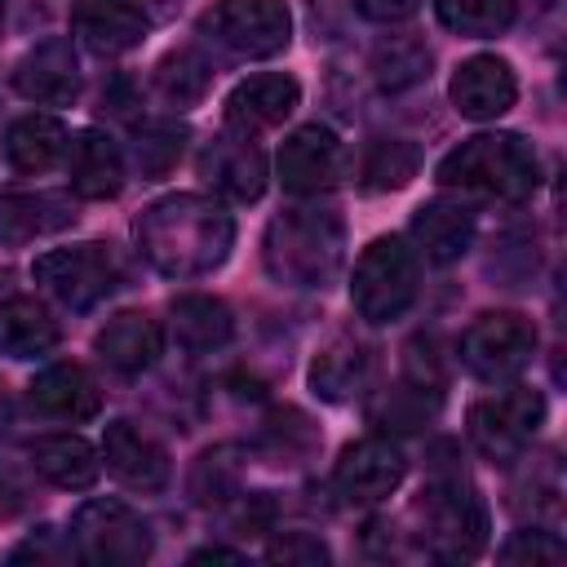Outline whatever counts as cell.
Listing matches in <instances>:
<instances>
[{
	"label": "cell",
	"instance_id": "cell-13",
	"mask_svg": "<svg viewBox=\"0 0 567 567\" xmlns=\"http://www.w3.org/2000/svg\"><path fill=\"white\" fill-rule=\"evenodd\" d=\"M301 102V84L284 71H261L239 80L226 93V128L235 133H261V128H279Z\"/></svg>",
	"mask_w": 567,
	"mask_h": 567
},
{
	"label": "cell",
	"instance_id": "cell-31",
	"mask_svg": "<svg viewBox=\"0 0 567 567\" xmlns=\"http://www.w3.org/2000/svg\"><path fill=\"white\" fill-rule=\"evenodd\" d=\"M434 412H439V390L416 385V381H403V385L385 390V394L372 403V421H377L381 430H421Z\"/></svg>",
	"mask_w": 567,
	"mask_h": 567
},
{
	"label": "cell",
	"instance_id": "cell-30",
	"mask_svg": "<svg viewBox=\"0 0 567 567\" xmlns=\"http://www.w3.org/2000/svg\"><path fill=\"white\" fill-rule=\"evenodd\" d=\"M439 9V22L456 35H501L514 13H518V0H434Z\"/></svg>",
	"mask_w": 567,
	"mask_h": 567
},
{
	"label": "cell",
	"instance_id": "cell-28",
	"mask_svg": "<svg viewBox=\"0 0 567 567\" xmlns=\"http://www.w3.org/2000/svg\"><path fill=\"white\" fill-rule=\"evenodd\" d=\"M230 332H235V319H230L226 301H217L208 292H186L173 301V337L182 350H190V354L217 350L230 341Z\"/></svg>",
	"mask_w": 567,
	"mask_h": 567
},
{
	"label": "cell",
	"instance_id": "cell-14",
	"mask_svg": "<svg viewBox=\"0 0 567 567\" xmlns=\"http://www.w3.org/2000/svg\"><path fill=\"white\" fill-rule=\"evenodd\" d=\"M13 89L35 106H66L80 93V62L71 40L53 35L27 49L22 62L13 66Z\"/></svg>",
	"mask_w": 567,
	"mask_h": 567
},
{
	"label": "cell",
	"instance_id": "cell-36",
	"mask_svg": "<svg viewBox=\"0 0 567 567\" xmlns=\"http://www.w3.org/2000/svg\"><path fill=\"white\" fill-rule=\"evenodd\" d=\"M567 558V545L554 536V532H514L505 545H501V563H563Z\"/></svg>",
	"mask_w": 567,
	"mask_h": 567
},
{
	"label": "cell",
	"instance_id": "cell-27",
	"mask_svg": "<svg viewBox=\"0 0 567 567\" xmlns=\"http://www.w3.org/2000/svg\"><path fill=\"white\" fill-rule=\"evenodd\" d=\"M58 346V323L53 315L31 301V297H9L0 301V354L9 359H40Z\"/></svg>",
	"mask_w": 567,
	"mask_h": 567
},
{
	"label": "cell",
	"instance_id": "cell-24",
	"mask_svg": "<svg viewBox=\"0 0 567 567\" xmlns=\"http://www.w3.org/2000/svg\"><path fill=\"white\" fill-rule=\"evenodd\" d=\"M368 377H372V354H368V346L354 341V337H332V341L315 354V363H310V385H315V394L328 399V403L354 399V394L368 385Z\"/></svg>",
	"mask_w": 567,
	"mask_h": 567
},
{
	"label": "cell",
	"instance_id": "cell-40",
	"mask_svg": "<svg viewBox=\"0 0 567 567\" xmlns=\"http://www.w3.org/2000/svg\"><path fill=\"white\" fill-rule=\"evenodd\" d=\"M190 563H239V554L235 549H199V554H190Z\"/></svg>",
	"mask_w": 567,
	"mask_h": 567
},
{
	"label": "cell",
	"instance_id": "cell-25",
	"mask_svg": "<svg viewBox=\"0 0 567 567\" xmlns=\"http://www.w3.org/2000/svg\"><path fill=\"white\" fill-rule=\"evenodd\" d=\"M31 465L62 492H84L97 483L102 461L97 452L80 439V434H49L40 443H31Z\"/></svg>",
	"mask_w": 567,
	"mask_h": 567
},
{
	"label": "cell",
	"instance_id": "cell-12",
	"mask_svg": "<svg viewBox=\"0 0 567 567\" xmlns=\"http://www.w3.org/2000/svg\"><path fill=\"white\" fill-rule=\"evenodd\" d=\"M199 177L226 195V199H239V204H252L261 199L266 190V155L257 151V142L248 133H221L213 137L204 151H199Z\"/></svg>",
	"mask_w": 567,
	"mask_h": 567
},
{
	"label": "cell",
	"instance_id": "cell-1",
	"mask_svg": "<svg viewBox=\"0 0 567 567\" xmlns=\"http://www.w3.org/2000/svg\"><path fill=\"white\" fill-rule=\"evenodd\" d=\"M137 248L142 257L168 275V279H199L217 270L230 257L235 244V221L217 199L204 195H164L155 199L137 226Z\"/></svg>",
	"mask_w": 567,
	"mask_h": 567
},
{
	"label": "cell",
	"instance_id": "cell-7",
	"mask_svg": "<svg viewBox=\"0 0 567 567\" xmlns=\"http://www.w3.org/2000/svg\"><path fill=\"white\" fill-rule=\"evenodd\" d=\"M31 275L49 297H58L71 310H93L120 284L115 252L106 244H97V239L93 244H75V248H53V252L35 257Z\"/></svg>",
	"mask_w": 567,
	"mask_h": 567
},
{
	"label": "cell",
	"instance_id": "cell-16",
	"mask_svg": "<svg viewBox=\"0 0 567 567\" xmlns=\"http://www.w3.org/2000/svg\"><path fill=\"white\" fill-rule=\"evenodd\" d=\"M71 27L80 44L93 49L97 58H120L142 44V35L151 31V18L137 0H80L71 13Z\"/></svg>",
	"mask_w": 567,
	"mask_h": 567
},
{
	"label": "cell",
	"instance_id": "cell-11",
	"mask_svg": "<svg viewBox=\"0 0 567 567\" xmlns=\"http://www.w3.org/2000/svg\"><path fill=\"white\" fill-rule=\"evenodd\" d=\"M346 146L328 124H301L279 146V182L292 195H319L341 182Z\"/></svg>",
	"mask_w": 567,
	"mask_h": 567
},
{
	"label": "cell",
	"instance_id": "cell-35",
	"mask_svg": "<svg viewBox=\"0 0 567 567\" xmlns=\"http://www.w3.org/2000/svg\"><path fill=\"white\" fill-rule=\"evenodd\" d=\"M239 478V465L230 461V447H217V452H204L199 465H195V478H190V492L195 501H221Z\"/></svg>",
	"mask_w": 567,
	"mask_h": 567
},
{
	"label": "cell",
	"instance_id": "cell-5",
	"mask_svg": "<svg viewBox=\"0 0 567 567\" xmlns=\"http://www.w3.org/2000/svg\"><path fill=\"white\" fill-rule=\"evenodd\" d=\"M350 297H354V310L368 323L403 319L408 306L416 301V252L394 235L372 239L354 261Z\"/></svg>",
	"mask_w": 567,
	"mask_h": 567
},
{
	"label": "cell",
	"instance_id": "cell-10",
	"mask_svg": "<svg viewBox=\"0 0 567 567\" xmlns=\"http://www.w3.org/2000/svg\"><path fill=\"white\" fill-rule=\"evenodd\" d=\"M461 363L478 381H509L532 363L536 350V328L527 315L514 310H487L461 332Z\"/></svg>",
	"mask_w": 567,
	"mask_h": 567
},
{
	"label": "cell",
	"instance_id": "cell-15",
	"mask_svg": "<svg viewBox=\"0 0 567 567\" xmlns=\"http://www.w3.org/2000/svg\"><path fill=\"white\" fill-rule=\"evenodd\" d=\"M452 106L465 115V120H496L514 106L518 97V80H514V66L496 53H474L456 66L452 84Z\"/></svg>",
	"mask_w": 567,
	"mask_h": 567
},
{
	"label": "cell",
	"instance_id": "cell-33",
	"mask_svg": "<svg viewBox=\"0 0 567 567\" xmlns=\"http://www.w3.org/2000/svg\"><path fill=\"white\" fill-rule=\"evenodd\" d=\"M155 89H159L164 102L190 106V102H199L204 89H208V62H204L195 49H177V53L159 58V66H155Z\"/></svg>",
	"mask_w": 567,
	"mask_h": 567
},
{
	"label": "cell",
	"instance_id": "cell-32",
	"mask_svg": "<svg viewBox=\"0 0 567 567\" xmlns=\"http://www.w3.org/2000/svg\"><path fill=\"white\" fill-rule=\"evenodd\" d=\"M372 71L381 80V89H408V84H421L430 75V49L421 40H408V35H390L377 44L372 53Z\"/></svg>",
	"mask_w": 567,
	"mask_h": 567
},
{
	"label": "cell",
	"instance_id": "cell-29",
	"mask_svg": "<svg viewBox=\"0 0 567 567\" xmlns=\"http://www.w3.org/2000/svg\"><path fill=\"white\" fill-rule=\"evenodd\" d=\"M416 146L412 142H399V137H381L363 151L359 159V182L363 190H403L412 177H416Z\"/></svg>",
	"mask_w": 567,
	"mask_h": 567
},
{
	"label": "cell",
	"instance_id": "cell-22",
	"mask_svg": "<svg viewBox=\"0 0 567 567\" xmlns=\"http://www.w3.org/2000/svg\"><path fill=\"white\" fill-rule=\"evenodd\" d=\"M412 239L430 261L447 266L474 239V208L461 199H430L412 213Z\"/></svg>",
	"mask_w": 567,
	"mask_h": 567
},
{
	"label": "cell",
	"instance_id": "cell-6",
	"mask_svg": "<svg viewBox=\"0 0 567 567\" xmlns=\"http://www.w3.org/2000/svg\"><path fill=\"white\" fill-rule=\"evenodd\" d=\"M71 540L84 563L97 567H137L151 558V527L124 501H84L71 518Z\"/></svg>",
	"mask_w": 567,
	"mask_h": 567
},
{
	"label": "cell",
	"instance_id": "cell-26",
	"mask_svg": "<svg viewBox=\"0 0 567 567\" xmlns=\"http://www.w3.org/2000/svg\"><path fill=\"white\" fill-rule=\"evenodd\" d=\"M66 128L53 115H22L4 133V159L18 173H49L66 155Z\"/></svg>",
	"mask_w": 567,
	"mask_h": 567
},
{
	"label": "cell",
	"instance_id": "cell-8",
	"mask_svg": "<svg viewBox=\"0 0 567 567\" xmlns=\"http://www.w3.org/2000/svg\"><path fill=\"white\" fill-rule=\"evenodd\" d=\"M540 421H545V399H540L536 390H523V385L496 390V394L478 399V403L470 408V416H465L470 443H474L487 461H496V465L518 461L523 447L532 443V434L540 430Z\"/></svg>",
	"mask_w": 567,
	"mask_h": 567
},
{
	"label": "cell",
	"instance_id": "cell-18",
	"mask_svg": "<svg viewBox=\"0 0 567 567\" xmlns=\"http://www.w3.org/2000/svg\"><path fill=\"white\" fill-rule=\"evenodd\" d=\"M102 456H106V470L124 487H133V492H159V487H168V474H173L168 452L151 434H142L133 421H111L106 425Z\"/></svg>",
	"mask_w": 567,
	"mask_h": 567
},
{
	"label": "cell",
	"instance_id": "cell-41",
	"mask_svg": "<svg viewBox=\"0 0 567 567\" xmlns=\"http://www.w3.org/2000/svg\"><path fill=\"white\" fill-rule=\"evenodd\" d=\"M0 27H4V0H0Z\"/></svg>",
	"mask_w": 567,
	"mask_h": 567
},
{
	"label": "cell",
	"instance_id": "cell-21",
	"mask_svg": "<svg viewBox=\"0 0 567 567\" xmlns=\"http://www.w3.org/2000/svg\"><path fill=\"white\" fill-rule=\"evenodd\" d=\"M93 346H97L106 368H115L120 377H137V372H146L159 359L164 337H159V323L151 315L124 310V315L106 319V328L93 337Z\"/></svg>",
	"mask_w": 567,
	"mask_h": 567
},
{
	"label": "cell",
	"instance_id": "cell-19",
	"mask_svg": "<svg viewBox=\"0 0 567 567\" xmlns=\"http://www.w3.org/2000/svg\"><path fill=\"white\" fill-rule=\"evenodd\" d=\"M66 177L80 199H115L124 186V155L106 133L84 128L66 142Z\"/></svg>",
	"mask_w": 567,
	"mask_h": 567
},
{
	"label": "cell",
	"instance_id": "cell-37",
	"mask_svg": "<svg viewBox=\"0 0 567 567\" xmlns=\"http://www.w3.org/2000/svg\"><path fill=\"white\" fill-rule=\"evenodd\" d=\"M270 563H328V549L323 540L306 536V532H292V536H279L270 549H266Z\"/></svg>",
	"mask_w": 567,
	"mask_h": 567
},
{
	"label": "cell",
	"instance_id": "cell-20",
	"mask_svg": "<svg viewBox=\"0 0 567 567\" xmlns=\"http://www.w3.org/2000/svg\"><path fill=\"white\" fill-rule=\"evenodd\" d=\"M27 399H31L35 412H44L53 421H89L102 408V390L89 377V368H80V363H53V368H44L31 381Z\"/></svg>",
	"mask_w": 567,
	"mask_h": 567
},
{
	"label": "cell",
	"instance_id": "cell-23",
	"mask_svg": "<svg viewBox=\"0 0 567 567\" xmlns=\"http://www.w3.org/2000/svg\"><path fill=\"white\" fill-rule=\"evenodd\" d=\"M75 226V204L66 195H0V244H31Z\"/></svg>",
	"mask_w": 567,
	"mask_h": 567
},
{
	"label": "cell",
	"instance_id": "cell-34",
	"mask_svg": "<svg viewBox=\"0 0 567 567\" xmlns=\"http://www.w3.org/2000/svg\"><path fill=\"white\" fill-rule=\"evenodd\" d=\"M182 142H186V133L177 124H151V128H142L137 133V146H133V159H137L142 177L168 173L177 164V155H182Z\"/></svg>",
	"mask_w": 567,
	"mask_h": 567
},
{
	"label": "cell",
	"instance_id": "cell-2",
	"mask_svg": "<svg viewBox=\"0 0 567 567\" xmlns=\"http://www.w3.org/2000/svg\"><path fill=\"white\" fill-rule=\"evenodd\" d=\"M434 177L492 199H527L540 186V159L518 133H474L439 159Z\"/></svg>",
	"mask_w": 567,
	"mask_h": 567
},
{
	"label": "cell",
	"instance_id": "cell-38",
	"mask_svg": "<svg viewBox=\"0 0 567 567\" xmlns=\"http://www.w3.org/2000/svg\"><path fill=\"white\" fill-rule=\"evenodd\" d=\"M368 22H403V18H412L425 0H350Z\"/></svg>",
	"mask_w": 567,
	"mask_h": 567
},
{
	"label": "cell",
	"instance_id": "cell-4",
	"mask_svg": "<svg viewBox=\"0 0 567 567\" xmlns=\"http://www.w3.org/2000/svg\"><path fill=\"white\" fill-rule=\"evenodd\" d=\"M416 518H421V540L434 558L461 563V558H478L487 545V505L461 474L430 483L416 501Z\"/></svg>",
	"mask_w": 567,
	"mask_h": 567
},
{
	"label": "cell",
	"instance_id": "cell-3",
	"mask_svg": "<svg viewBox=\"0 0 567 567\" xmlns=\"http://www.w3.org/2000/svg\"><path fill=\"white\" fill-rule=\"evenodd\" d=\"M346 257L341 217L319 208H292L266 230V270L288 288H328Z\"/></svg>",
	"mask_w": 567,
	"mask_h": 567
},
{
	"label": "cell",
	"instance_id": "cell-42",
	"mask_svg": "<svg viewBox=\"0 0 567 567\" xmlns=\"http://www.w3.org/2000/svg\"><path fill=\"white\" fill-rule=\"evenodd\" d=\"M0 412H4V394H0Z\"/></svg>",
	"mask_w": 567,
	"mask_h": 567
},
{
	"label": "cell",
	"instance_id": "cell-9",
	"mask_svg": "<svg viewBox=\"0 0 567 567\" xmlns=\"http://www.w3.org/2000/svg\"><path fill=\"white\" fill-rule=\"evenodd\" d=\"M199 31L239 58H270L288 49L292 13L284 0H213V9L199 18Z\"/></svg>",
	"mask_w": 567,
	"mask_h": 567
},
{
	"label": "cell",
	"instance_id": "cell-17",
	"mask_svg": "<svg viewBox=\"0 0 567 567\" xmlns=\"http://www.w3.org/2000/svg\"><path fill=\"white\" fill-rule=\"evenodd\" d=\"M403 474H408V461L390 439H359L341 452L332 478L350 501L372 505V501H385L403 483Z\"/></svg>",
	"mask_w": 567,
	"mask_h": 567
},
{
	"label": "cell",
	"instance_id": "cell-39",
	"mask_svg": "<svg viewBox=\"0 0 567 567\" xmlns=\"http://www.w3.org/2000/svg\"><path fill=\"white\" fill-rule=\"evenodd\" d=\"M18 509H27V487H18L9 470H0V514H18Z\"/></svg>",
	"mask_w": 567,
	"mask_h": 567
}]
</instances>
